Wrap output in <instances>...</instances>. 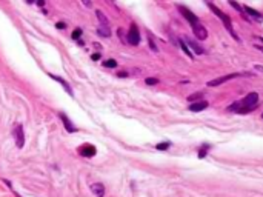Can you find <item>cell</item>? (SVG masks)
<instances>
[{
    "mask_svg": "<svg viewBox=\"0 0 263 197\" xmlns=\"http://www.w3.org/2000/svg\"><path fill=\"white\" fill-rule=\"evenodd\" d=\"M37 5H39V6H45V2H43V0H39Z\"/></svg>",
    "mask_w": 263,
    "mask_h": 197,
    "instance_id": "obj_29",
    "label": "cell"
},
{
    "mask_svg": "<svg viewBox=\"0 0 263 197\" xmlns=\"http://www.w3.org/2000/svg\"><path fill=\"white\" fill-rule=\"evenodd\" d=\"M145 83L146 85H157L159 83V79H155V77H148L145 80Z\"/></svg>",
    "mask_w": 263,
    "mask_h": 197,
    "instance_id": "obj_24",
    "label": "cell"
},
{
    "mask_svg": "<svg viewBox=\"0 0 263 197\" xmlns=\"http://www.w3.org/2000/svg\"><path fill=\"white\" fill-rule=\"evenodd\" d=\"M179 43H180V46H182V49H183L185 54H186V56H189L191 59H193V51H191V49L188 48V45H186L185 40H183V39H180V40H179Z\"/></svg>",
    "mask_w": 263,
    "mask_h": 197,
    "instance_id": "obj_17",
    "label": "cell"
},
{
    "mask_svg": "<svg viewBox=\"0 0 263 197\" xmlns=\"http://www.w3.org/2000/svg\"><path fill=\"white\" fill-rule=\"evenodd\" d=\"M126 42L129 45H132V46H136V45L140 43V31H139V28H137V25L132 23L131 26H129V31L126 34Z\"/></svg>",
    "mask_w": 263,
    "mask_h": 197,
    "instance_id": "obj_3",
    "label": "cell"
},
{
    "mask_svg": "<svg viewBox=\"0 0 263 197\" xmlns=\"http://www.w3.org/2000/svg\"><path fill=\"white\" fill-rule=\"evenodd\" d=\"M262 117H263V114H262Z\"/></svg>",
    "mask_w": 263,
    "mask_h": 197,
    "instance_id": "obj_33",
    "label": "cell"
},
{
    "mask_svg": "<svg viewBox=\"0 0 263 197\" xmlns=\"http://www.w3.org/2000/svg\"><path fill=\"white\" fill-rule=\"evenodd\" d=\"M102 65H103L105 68H115V66H117V62H115L114 59H108V60L102 62Z\"/></svg>",
    "mask_w": 263,
    "mask_h": 197,
    "instance_id": "obj_18",
    "label": "cell"
},
{
    "mask_svg": "<svg viewBox=\"0 0 263 197\" xmlns=\"http://www.w3.org/2000/svg\"><path fill=\"white\" fill-rule=\"evenodd\" d=\"M208 108V102L206 100H200V102H194V103L189 105V111L193 113H200V111Z\"/></svg>",
    "mask_w": 263,
    "mask_h": 197,
    "instance_id": "obj_11",
    "label": "cell"
},
{
    "mask_svg": "<svg viewBox=\"0 0 263 197\" xmlns=\"http://www.w3.org/2000/svg\"><path fill=\"white\" fill-rule=\"evenodd\" d=\"M193 33H194V35L197 37L199 40H205V39H208V29L205 28V26L200 23H195V25H193Z\"/></svg>",
    "mask_w": 263,
    "mask_h": 197,
    "instance_id": "obj_7",
    "label": "cell"
},
{
    "mask_svg": "<svg viewBox=\"0 0 263 197\" xmlns=\"http://www.w3.org/2000/svg\"><path fill=\"white\" fill-rule=\"evenodd\" d=\"M169 146H171V142H162V143H157V145H155V148H157L159 151H166Z\"/></svg>",
    "mask_w": 263,
    "mask_h": 197,
    "instance_id": "obj_19",
    "label": "cell"
},
{
    "mask_svg": "<svg viewBox=\"0 0 263 197\" xmlns=\"http://www.w3.org/2000/svg\"><path fill=\"white\" fill-rule=\"evenodd\" d=\"M49 77H51V79H54L56 82H59V83L62 85V86H63V89H65V91L69 94V96H74V91H73V89H71L69 83L66 82V80H63L62 77H59V75H56V74H49Z\"/></svg>",
    "mask_w": 263,
    "mask_h": 197,
    "instance_id": "obj_10",
    "label": "cell"
},
{
    "mask_svg": "<svg viewBox=\"0 0 263 197\" xmlns=\"http://www.w3.org/2000/svg\"><path fill=\"white\" fill-rule=\"evenodd\" d=\"M239 75H249V74H239V73H232V74L223 75V77H218V79H214V80H211V82H208V86H211V88H214V86H218V85H222V83L228 82V80H231V79H235V77H239Z\"/></svg>",
    "mask_w": 263,
    "mask_h": 197,
    "instance_id": "obj_5",
    "label": "cell"
},
{
    "mask_svg": "<svg viewBox=\"0 0 263 197\" xmlns=\"http://www.w3.org/2000/svg\"><path fill=\"white\" fill-rule=\"evenodd\" d=\"M71 37H73V40H80V37H82V29L80 28H75L74 31H73V35H71Z\"/></svg>",
    "mask_w": 263,
    "mask_h": 197,
    "instance_id": "obj_21",
    "label": "cell"
},
{
    "mask_svg": "<svg viewBox=\"0 0 263 197\" xmlns=\"http://www.w3.org/2000/svg\"><path fill=\"white\" fill-rule=\"evenodd\" d=\"M83 5H85V6H91V2H86V0H83Z\"/></svg>",
    "mask_w": 263,
    "mask_h": 197,
    "instance_id": "obj_30",
    "label": "cell"
},
{
    "mask_svg": "<svg viewBox=\"0 0 263 197\" xmlns=\"http://www.w3.org/2000/svg\"><path fill=\"white\" fill-rule=\"evenodd\" d=\"M56 28L57 29H65L66 28V23H65V22H59V23L56 25Z\"/></svg>",
    "mask_w": 263,
    "mask_h": 197,
    "instance_id": "obj_27",
    "label": "cell"
},
{
    "mask_svg": "<svg viewBox=\"0 0 263 197\" xmlns=\"http://www.w3.org/2000/svg\"><path fill=\"white\" fill-rule=\"evenodd\" d=\"M177 8H179V11L182 12V16H183L185 19H186V20H188L189 23H191V26H193V25H195V23H199V19H197V16H195V14H193V12H191V11L188 10V8H185V6H182V5H179Z\"/></svg>",
    "mask_w": 263,
    "mask_h": 197,
    "instance_id": "obj_8",
    "label": "cell"
},
{
    "mask_svg": "<svg viewBox=\"0 0 263 197\" xmlns=\"http://www.w3.org/2000/svg\"><path fill=\"white\" fill-rule=\"evenodd\" d=\"M185 42H188V48H191V49H193V51L195 52V54H199V56H200V54H203V52H205V49H203L202 46H200V45H197V43H195L194 40H191V39H186Z\"/></svg>",
    "mask_w": 263,
    "mask_h": 197,
    "instance_id": "obj_14",
    "label": "cell"
},
{
    "mask_svg": "<svg viewBox=\"0 0 263 197\" xmlns=\"http://www.w3.org/2000/svg\"><path fill=\"white\" fill-rule=\"evenodd\" d=\"M97 34H99L100 37H103V39H108L111 35V29L108 28V26H100V28H97Z\"/></svg>",
    "mask_w": 263,
    "mask_h": 197,
    "instance_id": "obj_15",
    "label": "cell"
},
{
    "mask_svg": "<svg viewBox=\"0 0 263 197\" xmlns=\"http://www.w3.org/2000/svg\"><path fill=\"white\" fill-rule=\"evenodd\" d=\"M258 39H260V42H262V43H263V37H258Z\"/></svg>",
    "mask_w": 263,
    "mask_h": 197,
    "instance_id": "obj_32",
    "label": "cell"
},
{
    "mask_svg": "<svg viewBox=\"0 0 263 197\" xmlns=\"http://www.w3.org/2000/svg\"><path fill=\"white\" fill-rule=\"evenodd\" d=\"M208 6H209V8H211V11H212V12H214V14H216V16L218 17V19H220L222 22H223L225 28H226V29H228V31H229V33H231V35H232V37H234L235 40H239V37H237V34H235V33H234V29H232V25H231V19H229V17H228V16H226V14H225V12H223V11H220V10H218V8H217L216 5H212V3H209V2H208Z\"/></svg>",
    "mask_w": 263,
    "mask_h": 197,
    "instance_id": "obj_2",
    "label": "cell"
},
{
    "mask_svg": "<svg viewBox=\"0 0 263 197\" xmlns=\"http://www.w3.org/2000/svg\"><path fill=\"white\" fill-rule=\"evenodd\" d=\"M59 117L62 119V122H63V126H65V129L68 132H75L77 131V128L74 126L73 125V122H71V120L68 119V115H66L65 113H59Z\"/></svg>",
    "mask_w": 263,
    "mask_h": 197,
    "instance_id": "obj_9",
    "label": "cell"
},
{
    "mask_svg": "<svg viewBox=\"0 0 263 197\" xmlns=\"http://www.w3.org/2000/svg\"><path fill=\"white\" fill-rule=\"evenodd\" d=\"M258 102V94L257 92H249L245 99H242L240 102H235L229 106V111L237 114H248L249 111H252V108L257 105Z\"/></svg>",
    "mask_w": 263,
    "mask_h": 197,
    "instance_id": "obj_1",
    "label": "cell"
},
{
    "mask_svg": "<svg viewBox=\"0 0 263 197\" xmlns=\"http://www.w3.org/2000/svg\"><path fill=\"white\" fill-rule=\"evenodd\" d=\"M208 149H209V145H203L202 148H200V151H199V159H203V157H206V154H208Z\"/></svg>",
    "mask_w": 263,
    "mask_h": 197,
    "instance_id": "obj_20",
    "label": "cell"
},
{
    "mask_svg": "<svg viewBox=\"0 0 263 197\" xmlns=\"http://www.w3.org/2000/svg\"><path fill=\"white\" fill-rule=\"evenodd\" d=\"M96 16H97V19L100 20L102 26H108V28H109V20H108V19H106V17H105V14H103V12L97 10V11H96Z\"/></svg>",
    "mask_w": 263,
    "mask_h": 197,
    "instance_id": "obj_16",
    "label": "cell"
},
{
    "mask_svg": "<svg viewBox=\"0 0 263 197\" xmlns=\"http://www.w3.org/2000/svg\"><path fill=\"white\" fill-rule=\"evenodd\" d=\"M117 77H128V73H125V71H120V73H117Z\"/></svg>",
    "mask_w": 263,
    "mask_h": 197,
    "instance_id": "obj_28",
    "label": "cell"
},
{
    "mask_svg": "<svg viewBox=\"0 0 263 197\" xmlns=\"http://www.w3.org/2000/svg\"><path fill=\"white\" fill-rule=\"evenodd\" d=\"M243 11H246V12H248V16L251 17V19H254V20H258V22H262V20H263V14H260L258 11L252 10V8H249V6H246V5L243 6Z\"/></svg>",
    "mask_w": 263,
    "mask_h": 197,
    "instance_id": "obj_12",
    "label": "cell"
},
{
    "mask_svg": "<svg viewBox=\"0 0 263 197\" xmlns=\"http://www.w3.org/2000/svg\"><path fill=\"white\" fill-rule=\"evenodd\" d=\"M197 97H203V92H197V94H193V96L188 97V102H195Z\"/></svg>",
    "mask_w": 263,
    "mask_h": 197,
    "instance_id": "obj_25",
    "label": "cell"
},
{
    "mask_svg": "<svg viewBox=\"0 0 263 197\" xmlns=\"http://www.w3.org/2000/svg\"><path fill=\"white\" fill-rule=\"evenodd\" d=\"M229 5H231V6H234V8H235V10H237L239 12H242V14H243L245 17H246V14L243 12V6H242V5H239L237 2H229ZM246 19H248V17H246Z\"/></svg>",
    "mask_w": 263,
    "mask_h": 197,
    "instance_id": "obj_23",
    "label": "cell"
},
{
    "mask_svg": "<svg viewBox=\"0 0 263 197\" xmlns=\"http://www.w3.org/2000/svg\"><path fill=\"white\" fill-rule=\"evenodd\" d=\"M91 191L96 197H103L105 196V186L102 183H92L91 185Z\"/></svg>",
    "mask_w": 263,
    "mask_h": 197,
    "instance_id": "obj_13",
    "label": "cell"
},
{
    "mask_svg": "<svg viewBox=\"0 0 263 197\" xmlns=\"http://www.w3.org/2000/svg\"><path fill=\"white\" fill-rule=\"evenodd\" d=\"M12 136H14V140H16V146L23 148V145H25V131H23V126H22L20 123L14 128Z\"/></svg>",
    "mask_w": 263,
    "mask_h": 197,
    "instance_id": "obj_4",
    "label": "cell"
},
{
    "mask_svg": "<svg viewBox=\"0 0 263 197\" xmlns=\"http://www.w3.org/2000/svg\"><path fill=\"white\" fill-rule=\"evenodd\" d=\"M91 59L94 60V62H97V60H100V59H102V54H100V52H94V54L91 56Z\"/></svg>",
    "mask_w": 263,
    "mask_h": 197,
    "instance_id": "obj_26",
    "label": "cell"
},
{
    "mask_svg": "<svg viewBox=\"0 0 263 197\" xmlns=\"http://www.w3.org/2000/svg\"><path fill=\"white\" fill-rule=\"evenodd\" d=\"M97 153L96 146L94 145H89V143H85L79 148V154L82 156V157H94Z\"/></svg>",
    "mask_w": 263,
    "mask_h": 197,
    "instance_id": "obj_6",
    "label": "cell"
},
{
    "mask_svg": "<svg viewBox=\"0 0 263 197\" xmlns=\"http://www.w3.org/2000/svg\"><path fill=\"white\" fill-rule=\"evenodd\" d=\"M256 48H257V49H260V51L263 52V46H260V45H256Z\"/></svg>",
    "mask_w": 263,
    "mask_h": 197,
    "instance_id": "obj_31",
    "label": "cell"
},
{
    "mask_svg": "<svg viewBox=\"0 0 263 197\" xmlns=\"http://www.w3.org/2000/svg\"><path fill=\"white\" fill-rule=\"evenodd\" d=\"M148 42H149L151 49H153L154 52H157V51H159V48H157V45H155V42L153 40V35H151V34H148Z\"/></svg>",
    "mask_w": 263,
    "mask_h": 197,
    "instance_id": "obj_22",
    "label": "cell"
}]
</instances>
